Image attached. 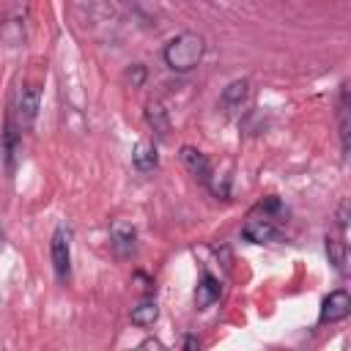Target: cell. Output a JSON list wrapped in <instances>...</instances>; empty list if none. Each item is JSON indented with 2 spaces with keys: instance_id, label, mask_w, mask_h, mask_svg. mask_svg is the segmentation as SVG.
Returning a JSON list of instances; mask_svg holds the SVG:
<instances>
[{
  "instance_id": "obj_8",
  "label": "cell",
  "mask_w": 351,
  "mask_h": 351,
  "mask_svg": "<svg viewBox=\"0 0 351 351\" xmlns=\"http://www.w3.org/2000/svg\"><path fill=\"white\" fill-rule=\"evenodd\" d=\"M22 137H25V134L16 129V123H14L11 115L5 112L0 140H3V159H5V173H8V176H11L14 167H16V156H19V148H22Z\"/></svg>"
},
{
  "instance_id": "obj_9",
  "label": "cell",
  "mask_w": 351,
  "mask_h": 351,
  "mask_svg": "<svg viewBox=\"0 0 351 351\" xmlns=\"http://www.w3.org/2000/svg\"><path fill=\"white\" fill-rule=\"evenodd\" d=\"M219 293H222L219 280H217L208 269H203V271H200V280H197V285H195V304H197V310L211 307V304L219 299Z\"/></svg>"
},
{
  "instance_id": "obj_22",
  "label": "cell",
  "mask_w": 351,
  "mask_h": 351,
  "mask_svg": "<svg viewBox=\"0 0 351 351\" xmlns=\"http://www.w3.org/2000/svg\"><path fill=\"white\" fill-rule=\"evenodd\" d=\"M0 241H3V228H0Z\"/></svg>"
},
{
  "instance_id": "obj_17",
  "label": "cell",
  "mask_w": 351,
  "mask_h": 351,
  "mask_svg": "<svg viewBox=\"0 0 351 351\" xmlns=\"http://www.w3.org/2000/svg\"><path fill=\"white\" fill-rule=\"evenodd\" d=\"M206 189L214 195V197H219V200H228L230 197V176H225V173H211V178L206 181Z\"/></svg>"
},
{
  "instance_id": "obj_12",
  "label": "cell",
  "mask_w": 351,
  "mask_h": 351,
  "mask_svg": "<svg viewBox=\"0 0 351 351\" xmlns=\"http://www.w3.org/2000/svg\"><path fill=\"white\" fill-rule=\"evenodd\" d=\"M247 96H250V80H247V77H236V80H230V82L225 85L219 101H222L225 112H236V110L244 107Z\"/></svg>"
},
{
  "instance_id": "obj_7",
  "label": "cell",
  "mask_w": 351,
  "mask_h": 351,
  "mask_svg": "<svg viewBox=\"0 0 351 351\" xmlns=\"http://www.w3.org/2000/svg\"><path fill=\"white\" fill-rule=\"evenodd\" d=\"M178 156H181V165L189 170V176L206 186V181H208V178H211V173H214L211 159H208L200 148H195V145H181Z\"/></svg>"
},
{
  "instance_id": "obj_20",
  "label": "cell",
  "mask_w": 351,
  "mask_h": 351,
  "mask_svg": "<svg viewBox=\"0 0 351 351\" xmlns=\"http://www.w3.org/2000/svg\"><path fill=\"white\" fill-rule=\"evenodd\" d=\"M181 348H186V351H197V348H200V337H195V335H184V337H181Z\"/></svg>"
},
{
  "instance_id": "obj_18",
  "label": "cell",
  "mask_w": 351,
  "mask_h": 351,
  "mask_svg": "<svg viewBox=\"0 0 351 351\" xmlns=\"http://www.w3.org/2000/svg\"><path fill=\"white\" fill-rule=\"evenodd\" d=\"M126 82L132 85V88H143L145 85V80H148V69L143 66V63H132L129 69H126Z\"/></svg>"
},
{
  "instance_id": "obj_4",
  "label": "cell",
  "mask_w": 351,
  "mask_h": 351,
  "mask_svg": "<svg viewBox=\"0 0 351 351\" xmlns=\"http://www.w3.org/2000/svg\"><path fill=\"white\" fill-rule=\"evenodd\" d=\"M351 315V296L346 288H335L321 299L318 310V324H337Z\"/></svg>"
},
{
  "instance_id": "obj_19",
  "label": "cell",
  "mask_w": 351,
  "mask_h": 351,
  "mask_svg": "<svg viewBox=\"0 0 351 351\" xmlns=\"http://www.w3.org/2000/svg\"><path fill=\"white\" fill-rule=\"evenodd\" d=\"M335 228H337V236L348 241V200H340L335 211Z\"/></svg>"
},
{
  "instance_id": "obj_13",
  "label": "cell",
  "mask_w": 351,
  "mask_h": 351,
  "mask_svg": "<svg viewBox=\"0 0 351 351\" xmlns=\"http://www.w3.org/2000/svg\"><path fill=\"white\" fill-rule=\"evenodd\" d=\"M132 167L137 173H154L159 167V151L151 140H140L134 148H132Z\"/></svg>"
},
{
  "instance_id": "obj_1",
  "label": "cell",
  "mask_w": 351,
  "mask_h": 351,
  "mask_svg": "<svg viewBox=\"0 0 351 351\" xmlns=\"http://www.w3.org/2000/svg\"><path fill=\"white\" fill-rule=\"evenodd\" d=\"M203 55H206V38L195 30H181L173 38H167L162 47V60L176 74H189L192 69H197Z\"/></svg>"
},
{
  "instance_id": "obj_3",
  "label": "cell",
  "mask_w": 351,
  "mask_h": 351,
  "mask_svg": "<svg viewBox=\"0 0 351 351\" xmlns=\"http://www.w3.org/2000/svg\"><path fill=\"white\" fill-rule=\"evenodd\" d=\"M49 261L55 280L66 285L71 280V230L66 225H58L49 236Z\"/></svg>"
},
{
  "instance_id": "obj_11",
  "label": "cell",
  "mask_w": 351,
  "mask_h": 351,
  "mask_svg": "<svg viewBox=\"0 0 351 351\" xmlns=\"http://www.w3.org/2000/svg\"><path fill=\"white\" fill-rule=\"evenodd\" d=\"M324 252H326L332 269H335L340 277H346V274H348V241L329 233V236L324 239Z\"/></svg>"
},
{
  "instance_id": "obj_21",
  "label": "cell",
  "mask_w": 351,
  "mask_h": 351,
  "mask_svg": "<svg viewBox=\"0 0 351 351\" xmlns=\"http://www.w3.org/2000/svg\"><path fill=\"white\" fill-rule=\"evenodd\" d=\"M140 348H165V343L156 340V337H145V340L140 343Z\"/></svg>"
},
{
  "instance_id": "obj_10",
  "label": "cell",
  "mask_w": 351,
  "mask_h": 351,
  "mask_svg": "<svg viewBox=\"0 0 351 351\" xmlns=\"http://www.w3.org/2000/svg\"><path fill=\"white\" fill-rule=\"evenodd\" d=\"M129 321L140 329H151L159 321V304H156L154 293H145L143 299H137V304L129 310Z\"/></svg>"
},
{
  "instance_id": "obj_2",
  "label": "cell",
  "mask_w": 351,
  "mask_h": 351,
  "mask_svg": "<svg viewBox=\"0 0 351 351\" xmlns=\"http://www.w3.org/2000/svg\"><path fill=\"white\" fill-rule=\"evenodd\" d=\"M38 110H41V85L33 82V80H25L19 82L16 93H14V101L8 107V115L11 121L16 123V129L22 134H27L38 118Z\"/></svg>"
},
{
  "instance_id": "obj_16",
  "label": "cell",
  "mask_w": 351,
  "mask_h": 351,
  "mask_svg": "<svg viewBox=\"0 0 351 351\" xmlns=\"http://www.w3.org/2000/svg\"><path fill=\"white\" fill-rule=\"evenodd\" d=\"M0 36L8 41V47L22 44V38H25V14L16 11L14 16H8V19L3 22V27H0Z\"/></svg>"
},
{
  "instance_id": "obj_14",
  "label": "cell",
  "mask_w": 351,
  "mask_h": 351,
  "mask_svg": "<svg viewBox=\"0 0 351 351\" xmlns=\"http://www.w3.org/2000/svg\"><path fill=\"white\" fill-rule=\"evenodd\" d=\"M145 123L159 134V137H167L170 134V110L159 101V99H151L145 104Z\"/></svg>"
},
{
  "instance_id": "obj_15",
  "label": "cell",
  "mask_w": 351,
  "mask_h": 351,
  "mask_svg": "<svg viewBox=\"0 0 351 351\" xmlns=\"http://www.w3.org/2000/svg\"><path fill=\"white\" fill-rule=\"evenodd\" d=\"M348 82H340L337 90V132H340V148L343 154H348V132H351V121H348Z\"/></svg>"
},
{
  "instance_id": "obj_6",
  "label": "cell",
  "mask_w": 351,
  "mask_h": 351,
  "mask_svg": "<svg viewBox=\"0 0 351 351\" xmlns=\"http://www.w3.org/2000/svg\"><path fill=\"white\" fill-rule=\"evenodd\" d=\"M241 239L250 241V244H271L280 239V228L271 217H250L244 225H241Z\"/></svg>"
},
{
  "instance_id": "obj_5",
  "label": "cell",
  "mask_w": 351,
  "mask_h": 351,
  "mask_svg": "<svg viewBox=\"0 0 351 351\" xmlns=\"http://www.w3.org/2000/svg\"><path fill=\"white\" fill-rule=\"evenodd\" d=\"M110 247L115 252V258L126 261L137 252V228L126 219H115L110 225Z\"/></svg>"
}]
</instances>
